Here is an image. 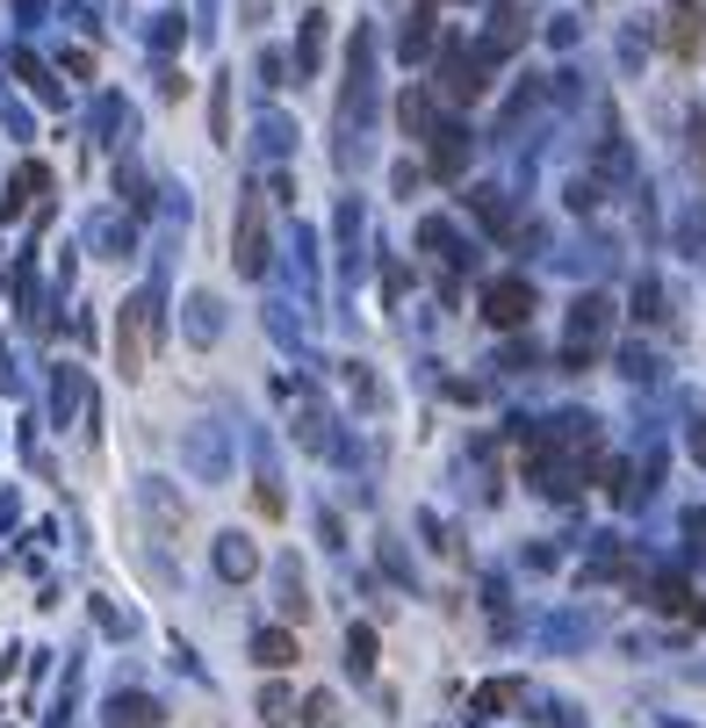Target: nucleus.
Listing matches in <instances>:
<instances>
[{"label":"nucleus","mask_w":706,"mask_h":728,"mask_svg":"<svg viewBox=\"0 0 706 728\" xmlns=\"http://www.w3.org/2000/svg\"><path fill=\"white\" fill-rule=\"evenodd\" d=\"M145 340H151V303L137 296V303H130V325L116 332V346H122V375H145Z\"/></svg>","instance_id":"nucleus-1"},{"label":"nucleus","mask_w":706,"mask_h":728,"mask_svg":"<svg viewBox=\"0 0 706 728\" xmlns=\"http://www.w3.org/2000/svg\"><path fill=\"white\" fill-rule=\"evenodd\" d=\"M490 303V325H519V317L533 311V296H527V282H498V289L483 296Z\"/></svg>","instance_id":"nucleus-2"},{"label":"nucleus","mask_w":706,"mask_h":728,"mask_svg":"<svg viewBox=\"0 0 706 728\" xmlns=\"http://www.w3.org/2000/svg\"><path fill=\"white\" fill-rule=\"evenodd\" d=\"M440 87H448V95H454V101H462V95H475V87H483V80H475V72L462 66V58H454V51H448V66H440Z\"/></svg>","instance_id":"nucleus-3"},{"label":"nucleus","mask_w":706,"mask_h":728,"mask_svg":"<svg viewBox=\"0 0 706 728\" xmlns=\"http://www.w3.org/2000/svg\"><path fill=\"white\" fill-rule=\"evenodd\" d=\"M699 37H706V22H699V14H678V29H670V51H678V58H693V51H699Z\"/></svg>","instance_id":"nucleus-4"},{"label":"nucleus","mask_w":706,"mask_h":728,"mask_svg":"<svg viewBox=\"0 0 706 728\" xmlns=\"http://www.w3.org/2000/svg\"><path fill=\"white\" fill-rule=\"evenodd\" d=\"M267 253H259V203H245V267H259Z\"/></svg>","instance_id":"nucleus-5"},{"label":"nucleus","mask_w":706,"mask_h":728,"mask_svg":"<svg viewBox=\"0 0 706 728\" xmlns=\"http://www.w3.org/2000/svg\"><path fill=\"white\" fill-rule=\"evenodd\" d=\"M259 663H288V634H267V642H259Z\"/></svg>","instance_id":"nucleus-6"}]
</instances>
